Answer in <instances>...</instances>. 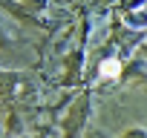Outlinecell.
I'll return each mask as SVG.
<instances>
[{"instance_id": "cell-1", "label": "cell", "mask_w": 147, "mask_h": 138, "mask_svg": "<svg viewBox=\"0 0 147 138\" xmlns=\"http://www.w3.org/2000/svg\"><path fill=\"white\" fill-rule=\"evenodd\" d=\"M118 72H121V60L118 58H107L104 63H101V78L107 81V78H118Z\"/></svg>"}]
</instances>
